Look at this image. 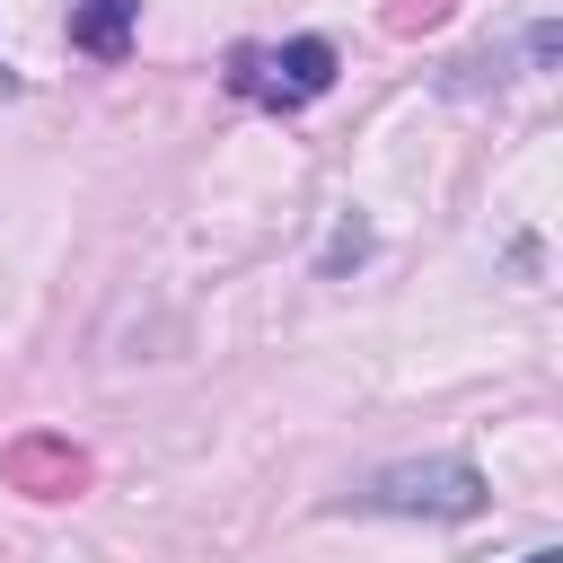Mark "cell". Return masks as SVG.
Listing matches in <instances>:
<instances>
[{
    "label": "cell",
    "instance_id": "1",
    "mask_svg": "<svg viewBox=\"0 0 563 563\" xmlns=\"http://www.w3.org/2000/svg\"><path fill=\"white\" fill-rule=\"evenodd\" d=\"M334 70H343V53H334L325 35H282V44H229V62H220L229 97H246V106H264V114H299V106H317V97L334 88Z\"/></svg>",
    "mask_w": 563,
    "mask_h": 563
},
{
    "label": "cell",
    "instance_id": "2",
    "mask_svg": "<svg viewBox=\"0 0 563 563\" xmlns=\"http://www.w3.org/2000/svg\"><path fill=\"white\" fill-rule=\"evenodd\" d=\"M352 510H369V519H475L484 475L466 457H396V466L352 484Z\"/></svg>",
    "mask_w": 563,
    "mask_h": 563
},
{
    "label": "cell",
    "instance_id": "3",
    "mask_svg": "<svg viewBox=\"0 0 563 563\" xmlns=\"http://www.w3.org/2000/svg\"><path fill=\"white\" fill-rule=\"evenodd\" d=\"M62 26H70V53L123 62L132 53V26H141V0H62Z\"/></svg>",
    "mask_w": 563,
    "mask_h": 563
},
{
    "label": "cell",
    "instance_id": "4",
    "mask_svg": "<svg viewBox=\"0 0 563 563\" xmlns=\"http://www.w3.org/2000/svg\"><path fill=\"white\" fill-rule=\"evenodd\" d=\"M361 246H369V229H361V220L343 211V220H334V246H325V273H343V264H361Z\"/></svg>",
    "mask_w": 563,
    "mask_h": 563
},
{
    "label": "cell",
    "instance_id": "5",
    "mask_svg": "<svg viewBox=\"0 0 563 563\" xmlns=\"http://www.w3.org/2000/svg\"><path fill=\"white\" fill-rule=\"evenodd\" d=\"M519 563H563V554H554V545H537V554H519Z\"/></svg>",
    "mask_w": 563,
    "mask_h": 563
},
{
    "label": "cell",
    "instance_id": "6",
    "mask_svg": "<svg viewBox=\"0 0 563 563\" xmlns=\"http://www.w3.org/2000/svg\"><path fill=\"white\" fill-rule=\"evenodd\" d=\"M0 97H18V70H9V62H0Z\"/></svg>",
    "mask_w": 563,
    "mask_h": 563
}]
</instances>
